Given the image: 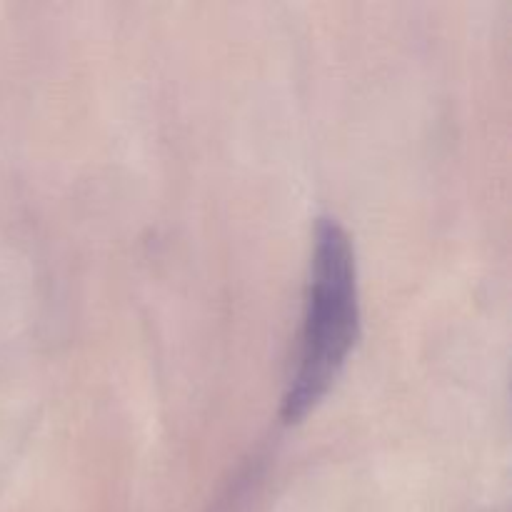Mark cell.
Masks as SVG:
<instances>
[{
  "mask_svg": "<svg viewBox=\"0 0 512 512\" xmlns=\"http://www.w3.org/2000/svg\"><path fill=\"white\" fill-rule=\"evenodd\" d=\"M358 338V283L345 230L323 218L315 233L308 308L300 333L298 365L283 400L285 423H295L320 403L343 370Z\"/></svg>",
  "mask_w": 512,
  "mask_h": 512,
  "instance_id": "cell-1",
  "label": "cell"
}]
</instances>
